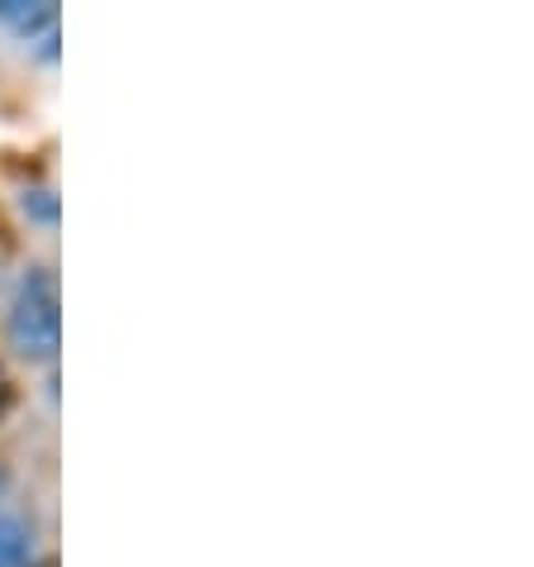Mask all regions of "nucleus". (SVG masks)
Returning a JSON list of instances; mask_svg holds the SVG:
<instances>
[{
	"label": "nucleus",
	"instance_id": "f257e3e1",
	"mask_svg": "<svg viewBox=\"0 0 534 567\" xmlns=\"http://www.w3.org/2000/svg\"><path fill=\"white\" fill-rule=\"evenodd\" d=\"M6 339L14 358L24 362H53L62 349V301H58V277L53 267H24L14 301L6 315Z\"/></svg>",
	"mask_w": 534,
	"mask_h": 567
},
{
	"label": "nucleus",
	"instance_id": "f03ea898",
	"mask_svg": "<svg viewBox=\"0 0 534 567\" xmlns=\"http://www.w3.org/2000/svg\"><path fill=\"white\" fill-rule=\"evenodd\" d=\"M34 554H39L34 519L0 511V567H34Z\"/></svg>",
	"mask_w": 534,
	"mask_h": 567
},
{
	"label": "nucleus",
	"instance_id": "7ed1b4c3",
	"mask_svg": "<svg viewBox=\"0 0 534 567\" xmlns=\"http://www.w3.org/2000/svg\"><path fill=\"white\" fill-rule=\"evenodd\" d=\"M20 206H24L29 219H39V225H49V229L58 225V192L53 186H34V192H24Z\"/></svg>",
	"mask_w": 534,
	"mask_h": 567
},
{
	"label": "nucleus",
	"instance_id": "20e7f679",
	"mask_svg": "<svg viewBox=\"0 0 534 567\" xmlns=\"http://www.w3.org/2000/svg\"><path fill=\"white\" fill-rule=\"evenodd\" d=\"M10 405H14V382L6 377V368H0V420H6Z\"/></svg>",
	"mask_w": 534,
	"mask_h": 567
},
{
	"label": "nucleus",
	"instance_id": "39448f33",
	"mask_svg": "<svg viewBox=\"0 0 534 567\" xmlns=\"http://www.w3.org/2000/svg\"><path fill=\"white\" fill-rule=\"evenodd\" d=\"M6 496H10V467L0 463V501H6Z\"/></svg>",
	"mask_w": 534,
	"mask_h": 567
}]
</instances>
